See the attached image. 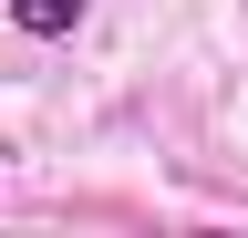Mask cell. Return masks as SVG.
I'll return each instance as SVG.
<instances>
[{
  "mask_svg": "<svg viewBox=\"0 0 248 238\" xmlns=\"http://www.w3.org/2000/svg\"><path fill=\"white\" fill-rule=\"evenodd\" d=\"M83 11H93V0H11V21H21L31 42H62V32H73Z\"/></svg>",
  "mask_w": 248,
  "mask_h": 238,
  "instance_id": "obj_1",
  "label": "cell"
}]
</instances>
